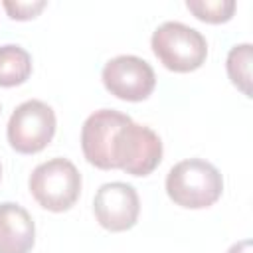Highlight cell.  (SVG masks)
Wrapping results in <instances>:
<instances>
[{"instance_id":"cell-9","label":"cell","mask_w":253,"mask_h":253,"mask_svg":"<svg viewBox=\"0 0 253 253\" xmlns=\"http://www.w3.org/2000/svg\"><path fill=\"white\" fill-rule=\"evenodd\" d=\"M36 225L28 210L14 202L0 204V253H30Z\"/></svg>"},{"instance_id":"cell-12","label":"cell","mask_w":253,"mask_h":253,"mask_svg":"<svg viewBox=\"0 0 253 253\" xmlns=\"http://www.w3.org/2000/svg\"><path fill=\"white\" fill-rule=\"evenodd\" d=\"M186 6L198 20L210 22V24L227 22L235 12L233 0H188Z\"/></svg>"},{"instance_id":"cell-4","label":"cell","mask_w":253,"mask_h":253,"mask_svg":"<svg viewBox=\"0 0 253 253\" xmlns=\"http://www.w3.org/2000/svg\"><path fill=\"white\" fill-rule=\"evenodd\" d=\"M162 160L160 136L142 125L126 123L119 128L113 142L115 168L125 170L132 176H148Z\"/></svg>"},{"instance_id":"cell-1","label":"cell","mask_w":253,"mask_h":253,"mask_svg":"<svg viewBox=\"0 0 253 253\" xmlns=\"http://www.w3.org/2000/svg\"><path fill=\"white\" fill-rule=\"evenodd\" d=\"M223 190L219 170L202 158H188L174 164L166 176V192L176 206L202 210L215 204Z\"/></svg>"},{"instance_id":"cell-11","label":"cell","mask_w":253,"mask_h":253,"mask_svg":"<svg viewBox=\"0 0 253 253\" xmlns=\"http://www.w3.org/2000/svg\"><path fill=\"white\" fill-rule=\"evenodd\" d=\"M251 43H239L233 45L227 53V75L231 83L243 91V95L251 97Z\"/></svg>"},{"instance_id":"cell-14","label":"cell","mask_w":253,"mask_h":253,"mask_svg":"<svg viewBox=\"0 0 253 253\" xmlns=\"http://www.w3.org/2000/svg\"><path fill=\"white\" fill-rule=\"evenodd\" d=\"M251 249H253L251 239H243V241H239V243H233L227 253H251Z\"/></svg>"},{"instance_id":"cell-2","label":"cell","mask_w":253,"mask_h":253,"mask_svg":"<svg viewBox=\"0 0 253 253\" xmlns=\"http://www.w3.org/2000/svg\"><path fill=\"white\" fill-rule=\"evenodd\" d=\"M150 45L160 63L178 73H188L202 67L208 55L206 38L182 22L160 24L152 34Z\"/></svg>"},{"instance_id":"cell-10","label":"cell","mask_w":253,"mask_h":253,"mask_svg":"<svg viewBox=\"0 0 253 253\" xmlns=\"http://www.w3.org/2000/svg\"><path fill=\"white\" fill-rule=\"evenodd\" d=\"M32 73V57L30 53L16 45L6 43L0 47V85L14 87L22 85Z\"/></svg>"},{"instance_id":"cell-15","label":"cell","mask_w":253,"mask_h":253,"mask_svg":"<svg viewBox=\"0 0 253 253\" xmlns=\"http://www.w3.org/2000/svg\"><path fill=\"white\" fill-rule=\"evenodd\" d=\"M0 174H2V166H0Z\"/></svg>"},{"instance_id":"cell-13","label":"cell","mask_w":253,"mask_h":253,"mask_svg":"<svg viewBox=\"0 0 253 253\" xmlns=\"http://www.w3.org/2000/svg\"><path fill=\"white\" fill-rule=\"evenodd\" d=\"M4 8L10 14V18H14V20H30V18H36L45 8V2L43 0H38V2H10V0H6Z\"/></svg>"},{"instance_id":"cell-6","label":"cell","mask_w":253,"mask_h":253,"mask_svg":"<svg viewBox=\"0 0 253 253\" xmlns=\"http://www.w3.org/2000/svg\"><path fill=\"white\" fill-rule=\"evenodd\" d=\"M105 89L123 101H144L156 85L154 69L136 55H117L103 67Z\"/></svg>"},{"instance_id":"cell-5","label":"cell","mask_w":253,"mask_h":253,"mask_svg":"<svg viewBox=\"0 0 253 253\" xmlns=\"http://www.w3.org/2000/svg\"><path fill=\"white\" fill-rule=\"evenodd\" d=\"M8 142L16 152L34 154L43 150L55 134V113L40 101L30 99L16 107L8 121Z\"/></svg>"},{"instance_id":"cell-8","label":"cell","mask_w":253,"mask_h":253,"mask_svg":"<svg viewBox=\"0 0 253 253\" xmlns=\"http://www.w3.org/2000/svg\"><path fill=\"white\" fill-rule=\"evenodd\" d=\"M93 211L101 227L109 231H126L138 219L140 200L130 184L109 182L97 190L93 198Z\"/></svg>"},{"instance_id":"cell-7","label":"cell","mask_w":253,"mask_h":253,"mask_svg":"<svg viewBox=\"0 0 253 253\" xmlns=\"http://www.w3.org/2000/svg\"><path fill=\"white\" fill-rule=\"evenodd\" d=\"M132 119L125 113H119L115 109H101L87 117L81 128V148L89 164L111 170L115 168L113 162V142L115 134L121 126L130 123Z\"/></svg>"},{"instance_id":"cell-3","label":"cell","mask_w":253,"mask_h":253,"mask_svg":"<svg viewBox=\"0 0 253 253\" xmlns=\"http://www.w3.org/2000/svg\"><path fill=\"white\" fill-rule=\"evenodd\" d=\"M30 192L36 202L49 211L69 210L81 192V174L67 158H51L34 168Z\"/></svg>"}]
</instances>
